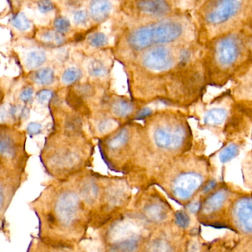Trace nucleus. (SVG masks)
I'll use <instances>...</instances> for the list:
<instances>
[{"instance_id":"7ed1b4c3","label":"nucleus","mask_w":252,"mask_h":252,"mask_svg":"<svg viewBox=\"0 0 252 252\" xmlns=\"http://www.w3.org/2000/svg\"><path fill=\"white\" fill-rule=\"evenodd\" d=\"M147 224L144 220L119 219L99 229L105 252H139L146 244Z\"/></svg>"},{"instance_id":"a211bd4d","label":"nucleus","mask_w":252,"mask_h":252,"mask_svg":"<svg viewBox=\"0 0 252 252\" xmlns=\"http://www.w3.org/2000/svg\"><path fill=\"white\" fill-rule=\"evenodd\" d=\"M47 54L41 49H33L25 54L24 65L28 71L36 70L47 61Z\"/></svg>"},{"instance_id":"bb28decb","label":"nucleus","mask_w":252,"mask_h":252,"mask_svg":"<svg viewBox=\"0 0 252 252\" xmlns=\"http://www.w3.org/2000/svg\"><path fill=\"white\" fill-rule=\"evenodd\" d=\"M10 24L13 28L22 32H26L31 28V21L22 12L13 15L10 19Z\"/></svg>"},{"instance_id":"79ce46f5","label":"nucleus","mask_w":252,"mask_h":252,"mask_svg":"<svg viewBox=\"0 0 252 252\" xmlns=\"http://www.w3.org/2000/svg\"><path fill=\"white\" fill-rule=\"evenodd\" d=\"M0 232H2L6 236H9V229L7 227V222L0 221Z\"/></svg>"},{"instance_id":"423d86ee","label":"nucleus","mask_w":252,"mask_h":252,"mask_svg":"<svg viewBox=\"0 0 252 252\" xmlns=\"http://www.w3.org/2000/svg\"><path fill=\"white\" fill-rule=\"evenodd\" d=\"M247 0H211L206 6L204 20L213 28L229 23L244 10Z\"/></svg>"},{"instance_id":"2f4dec72","label":"nucleus","mask_w":252,"mask_h":252,"mask_svg":"<svg viewBox=\"0 0 252 252\" xmlns=\"http://www.w3.org/2000/svg\"><path fill=\"white\" fill-rule=\"evenodd\" d=\"M176 224L180 229H186L190 224V218L184 211H178L175 214Z\"/></svg>"},{"instance_id":"f257e3e1","label":"nucleus","mask_w":252,"mask_h":252,"mask_svg":"<svg viewBox=\"0 0 252 252\" xmlns=\"http://www.w3.org/2000/svg\"><path fill=\"white\" fill-rule=\"evenodd\" d=\"M30 207L38 219L41 241L56 247L81 245L90 227V212L72 177L49 185Z\"/></svg>"},{"instance_id":"f704fd0d","label":"nucleus","mask_w":252,"mask_h":252,"mask_svg":"<svg viewBox=\"0 0 252 252\" xmlns=\"http://www.w3.org/2000/svg\"><path fill=\"white\" fill-rule=\"evenodd\" d=\"M19 99L24 103H28L34 97V88L31 86H27L21 90L19 93Z\"/></svg>"},{"instance_id":"0eeeda50","label":"nucleus","mask_w":252,"mask_h":252,"mask_svg":"<svg viewBox=\"0 0 252 252\" xmlns=\"http://www.w3.org/2000/svg\"><path fill=\"white\" fill-rule=\"evenodd\" d=\"M24 173L20 171H0V221L6 222V212L13 196L24 181Z\"/></svg>"},{"instance_id":"6e6552de","label":"nucleus","mask_w":252,"mask_h":252,"mask_svg":"<svg viewBox=\"0 0 252 252\" xmlns=\"http://www.w3.org/2000/svg\"><path fill=\"white\" fill-rule=\"evenodd\" d=\"M152 136L154 142L158 148L174 151L183 145L186 137V131L180 125L161 124L155 127Z\"/></svg>"},{"instance_id":"412c9836","label":"nucleus","mask_w":252,"mask_h":252,"mask_svg":"<svg viewBox=\"0 0 252 252\" xmlns=\"http://www.w3.org/2000/svg\"><path fill=\"white\" fill-rule=\"evenodd\" d=\"M82 77V72L77 66H69L62 72L61 76V82L65 87L74 85L76 84Z\"/></svg>"},{"instance_id":"1a4fd4ad","label":"nucleus","mask_w":252,"mask_h":252,"mask_svg":"<svg viewBox=\"0 0 252 252\" xmlns=\"http://www.w3.org/2000/svg\"><path fill=\"white\" fill-rule=\"evenodd\" d=\"M175 56L170 47L157 45L146 49L142 56V63L146 69L153 72L168 70L174 64Z\"/></svg>"},{"instance_id":"f03ea898","label":"nucleus","mask_w":252,"mask_h":252,"mask_svg":"<svg viewBox=\"0 0 252 252\" xmlns=\"http://www.w3.org/2000/svg\"><path fill=\"white\" fill-rule=\"evenodd\" d=\"M80 134V131L54 129L46 138L41 153V163L56 180L69 179L81 169L84 152Z\"/></svg>"},{"instance_id":"4c0bfd02","label":"nucleus","mask_w":252,"mask_h":252,"mask_svg":"<svg viewBox=\"0 0 252 252\" xmlns=\"http://www.w3.org/2000/svg\"><path fill=\"white\" fill-rule=\"evenodd\" d=\"M191 53L189 50H183L180 53V61L181 63H186L190 60Z\"/></svg>"},{"instance_id":"9d476101","label":"nucleus","mask_w":252,"mask_h":252,"mask_svg":"<svg viewBox=\"0 0 252 252\" xmlns=\"http://www.w3.org/2000/svg\"><path fill=\"white\" fill-rule=\"evenodd\" d=\"M216 57L219 64L229 67L236 63L242 51L241 38L235 34L226 35L216 43Z\"/></svg>"},{"instance_id":"e433bc0d","label":"nucleus","mask_w":252,"mask_h":252,"mask_svg":"<svg viewBox=\"0 0 252 252\" xmlns=\"http://www.w3.org/2000/svg\"><path fill=\"white\" fill-rule=\"evenodd\" d=\"M41 130H42V126L38 123H31L27 127V131L32 136L41 133Z\"/></svg>"},{"instance_id":"473e14b6","label":"nucleus","mask_w":252,"mask_h":252,"mask_svg":"<svg viewBox=\"0 0 252 252\" xmlns=\"http://www.w3.org/2000/svg\"><path fill=\"white\" fill-rule=\"evenodd\" d=\"M116 126V123L110 119L101 120L97 124V130L99 133H105L113 130Z\"/></svg>"},{"instance_id":"dca6fc26","label":"nucleus","mask_w":252,"mask_h":252,"mask_svg":"<svg viewBox=\"0 0 252 252\" xmlns=\"http://www.w3.org/2000/svg\"><path fill=\"white\" fill-rule=\"evenodd\" d=\"M26 252H86L81 245L76 247H56L43 242L38 237L33 236Z\"/></svg>"},{"instance_id":"c85d7f7f","label":"nucleus","mask_w":252,"mask_h":252,"mask_svg":"<svg viewBox=\"0 0 252 252\" xmlns=\"http://www.w3.org/2000/svg\"><path fill=\"white\" fill-rule=\"evenodd\" d=\"M239 153V148L238 145L235 144L229 145V146L225 148L220 154V159L223 163L228 162V161L235 158Z\"/></svg>"},{"instance_id":"ddd939ff","label":"nucleus","mask_w":252,"mask_h":252,"mask_svg":"<svg viewBox=\"0 0 252 252\" xmlns=\"http://www.w3.org/2000/svg\"><path fill=\"white\" fill-rule=\"evenodd\" d=\"M135 7L140 16L155 19L167 16L171 10L167 0H136Z\"/></svg>"},{"instance_id":"4468645a","label":"nucleus","mask_w":252,"mask_h":252,"mask_svg":"<svg viewBox=\"0 0 252 252\" xmlns=\"http://www.w3.org/2000/svg\"><path fill=\"white\" fill-rule=\"evenodd\" d=\"M143 214L146 224H159L167 219L169 210L163 203L151 202L145 206Z\"/></svg>"},{"instance_id":"f3484780","label":"nucleus","mask_w":252,"mask_h":252,"mask_svg":"<svg viewBox=\"0 0 252 252\" xmlns=\"http://www.w3.org/2000/svg\"><path fill=\"white\" fill-rule=\"evenodd\" d=\"M228 198V192L226 189H220L209 197L203 205L201 211L205 216H213L218 213L224 207Z\"/></svg>"},{"instance_id":"aec40b11","label":"nucleus","mask_w":252,"mask_h":252,"mask_svg":"<svg viewBox=\"0 0 252 252\" xmlns=\"http://www.w3.org/2000/svg\"><path fill=\"white\" fill-rule=\"evenodd\" d=\"M144 247V252H176V246L164 237L151 240Z\"/></svg>"},{"instance_id":"5701e85b","label":"nucleus","mask_w":252,"mask_h":252,"mask_svg":"<svg viewBox=\"0 0 252 252\" xmlns=\"http://www.w3.org/2000/svg\"><path fill=\"white\" fill-rule=\"evenodd\" d=\"M227 118V111L224 109H213L209 111L204 118L205 124L218 126L223 124Z\"/></svg>"},{"instance_id":"7c9ffc66","label":"nucleus","mask_w":252,"mask_h":252,"mask_svg":"<svg viewBox=\"0 0 252 252\" xmlns=\"http://www.w3.org/2000/svg\"><path fill=\"white\" fill-rule=\"evenodd\" d=\"M89 16L88 12L87 10H76L72 14V22L77 26H84L88 22Z\"/></svg>"},{"instance_id":"f8f14e48","label":"nucleus","mask_w":252,"mask_h":252,"mask_svg":"<svg viewBox=\"0 0 252 252\" xmlns=\"http://www.w3.org/2000/svg\"><path fill=\"white\" fill-rule=\"evenodd\" d=\"M232 218L237 229L244 234L251 235L252 206L251 198L244 197L238 200L232 210Z\"/></svg>"},{"instance_id":"2eb2a0df","label":"nucleus","mask_w":252,"mask_h":252,"mask_svg":"<svg viewBox=\"0 0 252 252\" xmlns=\"http://www.w3.org/2000/svg\"><path fill=\"white\" fill-rule=\"evenodd\" d=\"M112 4L110 0H90L88 14L96 23H102L110 16Z\"/></svg>"},{"instance_id":"72a5a7b5","label":"nucleus","mask_w":252,"mask_h":252,"mask_svg":"<svg viewBox=\"0 0 252 252\" xmlns=\"http://www.w3.org/2000/svg\"><path fill=\"white\" fill-rule=\"evenodd\" d=\"M53 96H54V93L50 90H40L36 94L37 101L42 105L48 104Z\"/></svg>"},{"instance_id":"6ab92c4d","label":"nucleus","mask_w":252,"mask_h":252,"mask_svg":"<svg viewBox=\"0 0 252 252\" xmlns=\"http://www.w3.org/2000/svg\"><path fill=\"white\" fill-rule=\"evenodd\" d=\"M30 77L34 84L42 87L52 85L55 81L54 70L48 66L40 67L33 71Z\"/></svg>"},{"instance_id":"393cba45","label":"nucleus","mask_w":252,"mask_h":252,"mask_svg":"<svg viewBox=\"0 0 252 252\" xmlns=\"http://www.w3.org/2000/svg\"><path fill=\"white\" fill-rule=\"evenodd\" d=\"M38 38L44 44H51V45L60 46L65 42L63 35L56 32V31H42L41 33L38 34Z\"/></svg>"},{"instance_id":"c756f323","label":"nucleus","mask_w":252,"mask_h":252,"mask_svg":"<svg viewBox=\"0 0 252 252\" xmlns=\"http://www.w3.org/2000/svg\"><path fill=\"white\" fill-rule=\"evenodd\" d=\"M53 25H54L56 32L62 34V35L68 33L71 30V22L68 18L65 17V16H59V17L56 18L53 22Z\"/></svg>"},{"instance_id":"4be33fe9","label":"nucleus","mask_w":252,"mask_h":252,"mask_svg":"<svg viewBox=\"0 0 252 252\" xmlns=\"http://www.w3.org/2000/svg\"><path fill=\"white\" fill-rule=\"evenodd\" d=\"M87 72L93 78H102L108 74V69L106 64L99 59H93L88 62Z\"/></svg>"},{"instance_id":"a878e982","label":"nucleus","mask_w":252,"mask_h":252,"mask_svg":"<svg viewBox=\"0 0 252 252\" xmlns=\"http://www.w3.org/2000/svg\"><path fill=\"white\" fill-rule=\"evenodd\" d=\"M112 112L116 116L124 118L128 116L133 111V105L123 99L116 100L112 106Z\"/></svg>"},{"instance_id":"cd10ccee","label":"nucleus","mask_w":252,"mask_h":252,"mask_svg":"<svg viewBox=\"0 0 252 252\" xmlns=\"http://www.w3.org/2000/svg\"><path fill=\"white\" fill-rule=\"evenodd\" d=\"M87 41L91 47L101 48L108 44V38L103 32H95L87 37Z\"/></svg>"},{"instance_id":"20e7f679","label":"nucleus","mask_w":252,"mask_h":252,"mask_svg":"<svg viewBox=\"0 0 252 252\" xmlns=\"http://www.w3.org/2000/svg\"><path fill=\"white\" fill-rule=\"evenodd\" d=\"M185 30L184 24L179 19L165 17L131 30L126 40L132 50L142 51L175 42L183 36Z\"/></svg>"},{"instance_id":"ea45409f","label":"nucleus","mask_w":252,"mask_h":252,"mask_svg":"<svg viewBox=\"0 0 252 252\" xmlns=\"http://www.w3.org/2000/svg\"><path fill=\"white\" fill-rule=\"evenodd\" d=\"M201 203L198 202H194L192 204H191L189 206V210H190L191 213H196L200 211L201 210Z\"/></svg>"},{"instance_id":"39448f33","label":"nucleus","mask_w":252,"mask_h":252,"mask_svg":"<svg viewBox=\"0 0 252 252\" xmlns=\"http://www.w3.org/2000/svg\"><path fill=\"white\" fill-rule=\"evenodd\" d=\"M23 131L0 124V171L24 172L28 155Z\"/></svg>"},{"instance_id":"37998d69","label":"nucleus","mask_w":252,"mask_h":252,"mask_svg":"<svg viewBox=\"0 0 252 252\" xmlns=\"http://www.w3.org/2000/svg\"><path fill=\"white\" fill-rule=\"evenodd\" d=\"M4 96H5V94H4V90H3L1 82H0V105L4 101Z\"/></svg>"},{"instance_id":"c9c22d12","label":"nucleus","mask_w":252,"mask_h":252,"mask_svg":"<svg viewBox=\"0 0 252 252\" xmlns=\"http://www.w3.org/2000/svg\"><path fill=\"white\" fill-rule=\"evenodd\" d=\"M37 7L40 13L47 14L54 9V4L51 0H39L37 4Z\"/></svg>"},{"instance_id":"9b49d317","label":"nucleus","mask_w":252,"mask_h":252,"mask_svg":"<svg viewBox=\"0 0 252 252\" xmlns=\"http://www.w3.org/2000/svg\"><path fill=\"white\" fill-rule=\"evenodd\" d=\"M202 184V176L198 173L194 172L182 173L173 182L172 192L179 201H187L193 196Z\"/></svg>"},{"instance_id":"a19ab883","label":"nucleus","mask_w":252,"mask_h":252,"mask_svg":"<svg viewBox=\"0 0 252 252\" xmlns=\"http://www.w3.org/2000/svg\"><path fill=\"white\" fill-rule=\"evenodd\" d=\"M216 186V182H215V181H210V182H209L207 184V185H205V187H204L203 192H204V193H207V192L213 190Z\"/></svg>"},{"instance_id":"58836bf2","label":"nucleus","mask_w":252,"mask_h":252,"mask_svg":"<svg viewBox=\"0 0 252 252\" xmlns=\"http://www.w3.org/2000/svg\"><path fill=\"white\" fill-rule=\"evenodd\" d=\"M151 113H152L151 109H149V108H144L139 112L138 115V119H144V118H147Z\"/></svg>"},{"instance_id":"b1692460","label":"nucleus","mask_w":252,"mask_h":252,"mask_svg":"<svg viewBox=\"0 0 252 252\" xmlns=\"http://www.w3.org/2000/svg\"><path fill=\"white\" fill-rule=\"evenodd\" d=\"M129 137H130V133H129L128 130L122 129L116 134L112 136L108 141L107 145H108V148L112 151L120 149L128 142L129 139H130Z\"/></svg>"}]
</instances>
